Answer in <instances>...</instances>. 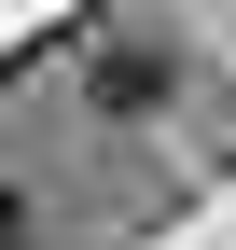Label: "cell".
<instances>
[{
  "mask_svg": "<svg viewBox=\"0 0 236 250\" xmlns=\"http://www.w3.org/2000/svg\"><path fill=\"white\" fill-rule=\"evenodd\" d=\"M0 250H28V195H14V181H0Z\"/></svg>",
  "mask_w": 236,
  "mask_h": 250,
  "instance_id": "6da1fadb",
  "label": "cell"
}]
</instances>
